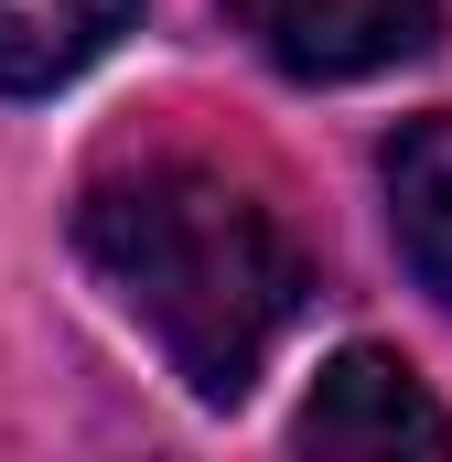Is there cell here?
<instances>
[{"mask_svg": "<svg viewBox=\"0 0 452 462\" xmlns=\"http://www.w3.org/2000/svg\"><path fill=\"white\" fill-rule=\"evenodd\" d=\"M76 247L118 312L162 345V365L194 398H248L269 345L313 301V258L216 162H129L76 205Z\"/></svg>", "mask_w": 452, "mask_h": 462, "instance_id": "1", "label": "cell"}, {"mask_svg": "<svg viewBox=\"0 0 452 462\" xmlns=\"http://www.w3.org/2000/svg\"><path fill=\"white\" fill-rule=\"evenodd\" d=\"M226 22L302 87H355L442 43V0H226Z\"/></svg>", "mask_w": 452, "mask_h": 462, "instance_id": "2", "label": "cell"}, {"mask_svg": "<svg viewBox=\"0 0 452 462\" xmlns=\"http://www.w3.org/2000/svg\"><path fill=\"white\" fill-rule=\"evenodd\" d=\"M313 452H399V441H420V452H452V420L442 398L399 365V355L377 345H344L324 376H313V398H302V420H291Z\"/></svg>", "mask_w": 452, "mask_h": 462, "instance_id": "3", "label": "cell"}, {"mask_svg": "<svg viewBox=\"0 0 452 462\" xmlns=\"http://www.w3.org/2000/svg\"><path fill=\"white\" fill-rule=\"evenodd\" d=\"M129 22H140V0H0V97L76 87Z\"/></svg>", "mask_w": 452, "mask_h": 462, "instance_id": "4", "label": "cell"}, {"mask_svg": "<svg viewBox=\"0 0 452 462\" xmlns=\"http://www.w3.org/2000/svg\"><path fill=\"white\" fill-rule=\"evenodd\" d=\"M388 226H399V258L420 269V291L452 312V108L410 118L388 140Z\"/></svg>", "mask_w": 452, "mask_h": 462, "instance_id": "5", "label": "cell"}]
</instances>
